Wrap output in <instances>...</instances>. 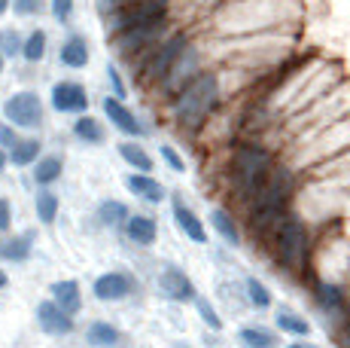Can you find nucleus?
<instances>
[{
  "label": "nucleus",
  "mask_w": 350,
  "mask_h": 348,
  "mask_svg": "<svg viewBox=\"0 0 350 348\" xmlns=\"http://www.w3.org/2000/svg\"><path fill=\"white\" fill-rule=\"evenodd\" d=\"M274 165H278V150L265 144L262 138H234L226 147L223 159V190L228 202L241 214L259 196L265 180L271 177Z\"/></svg>",
  "instance_id": "obj_1"
},
{
  "label": "nucleus",
  "mask_w": 350,
  "mask_h": 348,
  "mask_svg": "<svg viewBox=\"0 0 350 348\" xmlns=\"http://www.w3.org/2000/svg\"><path fill=\"white\" fill-rule=\"evenodd\" d=\"M301 16V0H219L211 16L213 37L280 31Z\"/></svg>",
  "instance_id": "obj_2"
},
{
  "label": "nucleus",
  "mask_w": 350,
  "mask_h": 348,
  "mask_svg": "<svg viewBox=\"0 0 350 348\" xmlns=\"http://www.w3.org/2000/svg\"><path fill=\"white\" fill-rule=\"evenodd\" d=\"M295 196H299V169L293 162H278L259 196L244 208V236H250L256 247L268 251L274 229L293 211Z\"/></svg>",
  "instance_id": "obj_3"
},
{
  "label": "nucleus",
  "mask_w": 350,
  "mask_h": 348,
  "mask_svg": "<svg viewBox=\"0 0 350 348\" xmlns=\"http://www.w3.org/2000/svg\"><path fill=\"white\" fill-rule=\"evenodd\" d=\"M226 101H228V95L223 86V73H219V68H207L189 86H183L165 107H167V116H171L174 129L183 132L186 138H198L204 132V125L217 116V110Z\"/></svg>",
  "instance_id": "obj_4"
},
{
  "label": "nucleus",
  "mask_w": 350,
  "mask_h": 348,
  "mask_svg": "<svg viewBox=\"0 0 350 348\" xmlns=\"http://www.w3.org/2000/svg\"><path fill=\"white\" fill-rule=\"evenodd\" d=\"M314 247H317V242H314L311 226L293 208L280 220L278 229H274L271 242H268V253H271L274 266H278L284 275L305 284L314 272Z\"/></svg>",
  "instance_id": "obj_5"
},
{
  "label": "nucleus",
  "mask_w": 350,
  "mask_h": 348,
  "mask_svg": "<svg viewBox=\"0 0 350 348\" xmlns=\"http://www.w3.org/2000/svg\"><path fill=\"white\" fill-rule=\"evenodd\" d=\"M192 40H195V34L189 28H177V31H171V34L161 40L156 49L137 55L134 62H128L125 68L134 77V83H140L144 89H156V83L174 68V62H177V58L189 49Z\"/></svg>",
  "instance_id": "obj_6"
},
{
  "label": "nucleus",
  "mask_w": 350,
  "mask_h": 348,
  "mask_svg": "<svg viewBox=\"0 0 350 348\" xmlns=\"http://www.w3.org/2000/svg\"><path fill=\"white\" fill-rule=\"evenodd\" d=\"M177 18L167 16V18H159V22H146V25H137V28H128V31H119V34L107 37L110 40V49L113 55L119 58V62H134L137 55H144V52L156 49V46L165 40L171 31H177Z\"/></svg>",
  "instance_id": "obj_7"
},
{
  "label": "nucleus",
  "mask_w": 350,
  "mask_h": 348,
  "mask_svg": "<svg viewBox=\"0 0 350 348\" xmlns=\"http://www.w3.org/2000/svg\"><path fill=\"white\" fill-rule=\"evenodd\" d=\"M207 62H211V49H207V43H201V40H192L189 49H186L183 55L174 62V68L156 83V89H152V92H156V98H159L161 104H167L180 89H183V86H189L201 71L211 68Z\"/></svg>",
  "instance_id": "obj_8"
},
{
  "label": "nucleus",
  "mask_w": 350,
  "mask_h": 348,
  "mask_svg": "<svg viewBox=\"0 0 350 348\" xmlns=\"http://www.w3.org/2000/svg\"><path fill=\"white\" fill-rule=\"evenodd\" d=\"M305 284L311 290L314 306L326 318L329 330H335L350 314V284L345 278H329V275H317V272H311V278Z\"/></svg>",
  "instance_id": "obj_9"
},
{
  "label": "nucleus",
  "mask_w": 350,
  "mask_h": 348,
  "mask_svg": "<svg viewBox=\"0 0 350 348\" xmlns=\"http://www.w3.org/2000/svg\"><path fill=\"white\" fill-rule=\"evenodd\" d=\"M174 16V0H128V3L110 10L104 18V31L107 37L119 34V31H128V28H137V25H146V22H159V18H167Z\"/></svg>",
  "instance_id": "obj_10"
},
{
  "label": "nucleus",
  "mask_w": 350,
  "mask_h": 348,
  "mask_svg": "<svg viewBox=\"0 0 350 348\" xmlns=\"http://www.w3.org/2000/svg\"><path fill=\"white\" fill-rule=\"evenodd\" d=\"M43 116H46L43 101H40V95L31 89L12 92V95L3 101V119L10 125H16V129H25V132L40 129V125H43Z\"/></svg>",
  "instance_id": "obj_11"
},
{
  "label": "nucleus",
  "mask_w": 350,
  "mask_h": 348,
  "mask_svg": "<svg viewBox=\"0 0 350 348\" xmlns=\"http://www.w3.org/2000/svg\"><path fill=\"white\" fill-rule=\"evenodd\" d=\"M350 150V113H345L341 119H335L332 125L320 132L317 138H311V147H308V156H317L320 159H332L338 153H347Z\"/></svg>",
  "instance_id": "obj_12"
},
{
  "label": "nucleus",
  "mask_w": 350,
  "mask_h": 348,
  "mask_svg": "<svg viewBox=\"0 0 350 348\" xmlns=\"http://www.w3.org/2000/svg\"><path fill=\"white\" fill-rule=\"evenodd\" d=\"M156 287H159V293L167 299V303H192V299L198 297L195 281L189 278V272L180 269V266H174V263H165L159 269Z\"/></svg>",
  "instance_id": "obj_13"
},
{
  "label": "nucleus",
  "mask_w": 350,
  "mask_h": 348,
  "mask_svg": "<svg viewBox=\"0 0 350 348\" xmlns=\"http://www.w3.org/2000/svg\"><path fill=\"white\" fill-rule=\"evenodd\" d=\"M171 217H174V226H177V229L183 232V238H189L192 245L211 242V232H207L204 220L198 217V211H195L180 192H171Z\"/></svg>",
  "instance_id": "obj_14"
},
{
  "label": "nucleus",
  "mask_w": 350,
  "mask_h": 348,
  "mask_svg": "<svg viewBox=\"0 0 350 348\" xmlns=\"http://www.w3.org/2000/svg\"><path fill=\"white\" fill-rule=\"evenodd\" d=\"M49 101L52 110L64 113V116H83L89 110V92L77 79H58L49 92Z\"/></svg>",
  "instance_id": "obj_15"
},
{
  "label": "nucleus",
  "mask_w": 350,
  "mask_h": 348,
  "mask_svg": "<svg viewBox=\"0 0 350 348\" xmlns=\"http://www.w3.org/2000/svg\"><path fill=\"white\" fill-rule=\"evenodd\" d=\"M134 290H137V281H134L131 272H122V269H110L92 281V293L100 303H119V299L131 297Z\"/></svg>",
  "instance_id": "obj_16"
},
{
  "label": "nucleus",
  "mask_w": 350,
  "mask_h": 348,
  "mask_svg": "<svg viewBox=\"0 0 350 348\" xmlns=\"http://www.w3.org/2000/svg\"><path fill=\"white\" fill-rule=\"evenodd\" d=\"M100 110H104V116L110 119V125L119 132V135H128V138H134V140L146 135V129H144V123H140V116L122 101V98L107 95L104 101H100Z\"/></svg>",
  "instance_id": "obj_17"
},
{
  "label": "nucleus",
  "mask_w": 350,
  "mask_h": 348,
  "mask_svg": "<svg viewBox=\"0 0 350 348\" xmlns=\"http://www.w3.org/2000/svg\"><path fill=\"white\" fill-rule=\"evenodd\" d=\"M211 229L217 232V238L223 242L226 247H232V251H238L241 245H244V223L238 220V214L232 208H226V205H217V208H211Z\"/></svg>",
  "instance_id": "obj_18"
},
{
  "label": "nucleus",
  "mask_w": 350,
  "mask_h": 348,
  "mask_svg": "<svg viewBox=\"0 0 350 348\" xmlns=\"http://www.w3.org/2000/svg\"><path fill=\"white\" fill-rule=\"evenodd\" d=\"M125 190L131 192L134 199L146 202V205H161L167 199L165 184H161V180L152 171H131L125 177Z\"/></svg>",
  "instance_id": "obj_19"
},
{
  "label": "nucleus",
  "mask_w": 350,
  "mask_h": 348,
  "mask_svg": "<svg viewBox=\"0 0 350 348\" xmlns=\"http://www.w3.org/2000/svg\"><path fill=\"white\" fill-rule=\"evenodd\" d=\"M37 324L43 333H49V336H67V333H73V314H67L62 306L55 303V299H43V303H37Z\"/></svg>",
  "instance_id": "obj_20"
},
{
  "label": "nucleus",
  "mask_w": 350,
  "mask_h": 348,
  "mask_svg": "<svg viewBox=\"0 0 350 348\" xmlns=\"http://www.w3.org/2000/svg\"><path fill=\"white\" fill-rule=\"evenodd\" d=\"M274 330L286 333L293 339H308L314 330V324L308 321V314H301L293 306H274Z\"/></svg>",
  "instance_id": "obj_21"
},
{
  "label": "nucleus",
  "mask_w": 350,
  "mask_h": 348,
  "mask_svg": "<svg viewBox=\"0 0 350 348\" xmlns=\"http://www.w3.org/2000/svg\"><path fill=\"white\" fill-rule=\"evenodd\" d=\"M122 232H125L128 242L137 245V247H152L159 242V223H156V217H150V214H131V217L125 220Z\"/></svg>",
  "instance_id": "obj_22"
},
{
  "label": "nucleus",
  "mask_w": 350,
  "mask_h": 348,
  "mask_svg": "<svg viewBox=\"0 0 350 348\" xmlns=\"http://www.w3.org/2000/svg\"><path fill=\"white\" fill-rule=\"evenodd\" d=\"M33 238H37L33 229L22 232V236H12V232L0 236V260L3 263H28L33 253Z\"/></svg>",
  "instance_id": "obj_23"
},
{
  "label": "nucleus",
  "mask_w": 350,
  "mask_h": 348,
  "mask_svg": "<svg viewBox=\"0 0 350 348\" xmlns=\"http://www.w3.org/2000/svg\"><path fill=\"white\" fill-rule=\"evenodd\" d=\"M89 58H92V46L83 34H70L58 49V62L70 71H83L89 64Z\"/></svg>",
  "instance_id": "obj_24"
},
{
  "label": "nucleus",
  "mask_w": 350,
  "mask_h": 348,
  "mask_svg": "<svg viewBox=\"0 0 350 348\" xmlns=\"http://www.w3.org/2000/svg\"><path fill=\"white\" fill-rule=\"evenodd\" d=\"M238 343L241 348H280V333L265 324H241Z\"/></svg>",
  "instance_id": "obj_25"
},
{
  "label": "nucleus",
  "mask_w": 350,
  "mask_h": 348,
  "mask_svg": "<svg viewBox=\"0 0 350 348\" xmlns=\"http://www.w3.org/2000/svg\"><path fill=\"white\" fill-rule=\"evenodd\" d=\"M116 153H119V159H122L131 171H152V169H156V159L150 156V150H146L140 140H134V138L119 140Z\"/></svg>",
  "instance_id": "obj_26"
},
{
  "label": "nucleus",
  "mask_w": 350,
  "mask_h": 348,
  "mask_svg": "<svg viewBox=\"0 0 350 348\" xmlns=\"http://www.w3.org/2000/svg\"><path fill=\"white\" fill-rule=\"evenodd\" d=\"M49 297L55 299V303L62 306L67 314H73V318L83 312V290H79V281H73V278L55 281V284H52V290H49Z\"/></svg>",
  "instance_id": "obj_27"
},
{
  "label": "nucleus",
  "mask_w": 350,
  "mask_h": 348,
  "mask_svg": "<svg viewBox=\"0 0 350 348\" xmlns=\"http://www.w3.org/2000/svg\"><path fill=\"white\" fill-rule=\"evenodd\" d=\"M241 287H244V299H247V306H250V309H256V312L274 309V293H271V287H268L262 278L244 275Z\"/></svg>",
  "instance_id": "obj_28"
},
{
  "label": "nucleus",
  "mask_w": 350,
  "mask_h": 348,
  "mask_svg": "<svg viewBox=\"0 0 350 348\" xmlns=\"http://www.w3.org/2000/svg\"><path fill=\"white\" fill-rule=\"evenodd\" d=\"M6 156H10V165L28 169V165H33L40 156H43V140L40 138H18L16 144L6 150Z\"/></svg>",
  "instance_id": "obj_29"
},
{
  "label": "nucleus",
  "mask_w": 350,
  "mask_h": 348,
  "mask_svg": "<svg viewBox=\"0 0 350 348\" xmlns=\"http://www.w3.org/2000/svg\"><path fill=\"white\" fill-rule=\"evenodd\" d=\"M85 343L92 348H116L122 343V333H119V327L110 324V321H92V324L85 327Z\"/></svg>",
  "instance_id": "obj_30"
},
{
  "label": "nucleus",
  "mask_w": 350,
  "mask_h": 348,
  "mask_svg": "<svg viewBox=\"0 0 350 348\" xmlns=\"http://www.w3.org/2000/svg\"><path fill=\"white\" fill-rule=\"evenodd\" d=\"M73 135H77V140H83V144H89V147H100L107 140L104 123H100L98 116H92V113H83V116L73 119Z\"/></svg>",
  "instance_id": "obj_31"
},
{
  "label": "nucleus",
  "mask_w": 350,
  "mask_h": 348,
  "mask_svg": "<svg viewBox=\"0 0 350 348\" xmlns=\"http://www.w3.org/2000/svg\"><path fill=\"white\" fill-rule=\"evenodd\" d=\"M64 174V159L58 153H46L33 162V184L37 186H52Z\"/></svg>",
  "instance_id": "obj_32"
},
{
  "label": "nucleus",
  "mask_w": 350,
  "mask_h": 348,
  "mask_svg": "<svg viewBox=\"0 0 350 348\" xmlns=\"http://www.w3.org/2000/svg\"><path fill=\"white\" fill-rule=\"evenodd\" d=\"M128 217H131V211H128V205L119 202V199H104V202L98 205V220L107 229H122Z\"/></svg>",
  "instance_id": "obj_33"
},
{
  "label": "nucleus",
  "mask_w": 350,
  "mask_h": 348,
  "mask_svg": "<svg viewBox=\"0 0 350 348\" xmlns=\"http://www.w3.org/2000/svg\"><path fill=\"white\" fill-rule=\"evenodd\" d=\"M33 211H37V220L43 226H52L58 220V211H62V199L55 196V192L49 190V186H43V190L37 192V199H33Z\"/></svg>",
  "instance_id": "obj_34"
},
{
  "label": "nucleus",
  "mask_w": 350,
  "mask_h": 348,
  "mask_svg": "<svg viewBox=\"0 0 350 348\" xmlns=\"http://www.w3.org/2000/svg\"><path fill=\"white\" fill-rule=\"evenodd\" d=\"M46 49H49V34H46L43 28H33L22 43V58L28 64H37V62H43Z\"/></svg>",
  "instance_id": "obj_35"
},
{
  "label": "nucleus",
  "mask_w": 350,
  "mask_h": 348,
  "mask_svg": "<svg viewBox=\"0 0 350 348\" xmlns=\"http://www.w3.org/2000/svg\"><path fill=\"white\" fill-rule=\"evenodd\" d=\"M192 306H195V312H198V318H201V324L207 327V330H213V333H219L223 330V314H219L217 309V303L213 299H207V297H195L192 299Z\"/></svg>",
  "instance_id": "obj_36"
},
{
  "label": "nucleus",
  "mask_w": 350,
  "mask_h": 348,
  "mask_svg": "<svg viewBox=\"0 0 350 348\" xmlns=\"http://www.w3.org/2000/svg\"><path fill=\"white\" fill-rule=\"evenodd\" d=\"M159 156H161V162H165L174 174H186V169H189V165H186V159H183V153H180L177 147H171V144H161L159 147Z\"/></svg>",
  "instance_id": "obj_37"
},
{
  "label": "nucleus",
  "mask_w": 350,
  "mask_h": 348,
  "mask_svg": "<svg viewBox=\"0 0 350 348\" xmlns=\"http://www.w3.org/2000/svg\"><path fill=\"white\" fill-rule=\"evenodd\" d=\"M22 43H25V37L18 34V31H12V28H3V31H0V52H3L6 58L22 55Z\"/></svg>",
  "instance_id": "obj_38"
},
{
  "label": "nucleus",
  "mask_w": 350,
  "mask_h": 348,
  "mask_svg": "<svg viewBox=\"0 0 350 348\" xmlns=\"http://www.w3.org/2000/svg\"><path fill=\"white\" fill-rule=\"evenodd\" d=\"M107 83H110V95H116V98H128V86H125V77H122V71L116 68V64H107Z\"/></svg>",
  "instance_id": "obj_39"
},
{
  "label": "nucleus",
  "mask_w": 350,
  "mask_h": 348,
  "mask_svg": "<svg viewBox=\"0 0 350 348\" xmlns=\"http://www.w3.org/2000/svg\"><path fill=\"white\" fill-rule=\"evenodd\" d=\"M73 6H77V0H49V12H52V18H55L58 25L70 22Z\"/></svg>",
  "instance_id": "obj_40"
},
{
  "label": "nucleus",
  "mask_w": 350,
  "mask_h": 348,
  "mask_svg": "<svg viewBox=\"0 0 350 348\" xmlns=\"http://www.w3.org/2000/svg\"><path fill=\"white\" fill-rule=\"evenodd\" d=\"M43 6H46V0H12V12L16 16H40L43 12Z\"/></svg>",
  "instance_id": "obj_41"
},
{
  "label": "nucleus",
  "mask_w": 350,
  "mask_h": 348,
  "mask_svg": "<svg viewBox=\"0 0 350 348\" xmlns=\"http://www.w3.org/2000/svg\"><path fill=\"white\" fill-rule=\"evenodd\" d=\"M329 333H332V339H335V345H338V348H350V314L341 321L338 327H335V330H329Z\"/></svg>",
  "instance_id": "obj_42"
},
{
  "label": "nucleus",
  "mask_w": 350,
  "mask_h": 348,
  "mask_svg": "<svg viewBox=\"0 0 350 348\" xmlns=\"http://www.w3.org/2000/svg\"><path fill=\"white\" fill-rule=\"evenodd\" d=\"M10 229H12V202L0 196V236H6Z\"/></svg>",
  "instance_id": "obj_43"
},
{
  "label": "nucleus",
  "mask_w": 350,
  "mask_h": 348,
  "mask_svg": "<svg viewBox=\"0 0 350 348\" xmlns=\"http://www.w3.org/2000/svg\"><path fill=\"white\" fill-rule=\"evenodd\" d=\"M18 140V135H16V125H10L3 119V123H0V147H3V150H10L12 144H16Z\"/></svg>",
  "instance_id": "obj_44"
},
{
  "label": "nucleus",
  "mask_w": 350,
  "mask_h": 348,
  "mask_svg": "<svg viewBox=\"0 0 350 348\" xmlns=\"http://www.w3.org/2000/svg\"><path fill=\"white\" fill-rule=\"evenodd\" d=\"M122 3H128V0H98V12L107 16L110 10H116V6H122Z\"/></svg>",
  "instance_id": "obj_45"
},
{
  "label": "nucleus",
  "mask_w": 350,
  "mask_h": 348,
  "mask_svg": "<svg viewBox=\"0 0 350 348\" xmlns=\"http://www.w3.org/2000/svg\"><path fill=\"white\" fill-rule=\"evenodd\" d=\"M286 348H320V345H314V343H308V339H293Z\"/></svg>",
  "instance_id": "obj_46"
},
{
  "label": "nucleus",
  "mask_w": 350,
  "mask_h": 348,
  "mask_svg": "<svg viewBox=\"0 0 350 348\" xmlns=\"http://www.w3.org/2000/svg\"><path fill=\"white\" fill-rule=\"evenodd\" d=\"M6 284H10V275H6V269L0 266V290H6Z\"/></svg>",
  "instance_id": "obj_47"
},
{
  "label": "nucleus",
  "mask_w": 350,
  "mask_h": 348,
  "mask_svg": "<svg viewBox=\"0 0 350 348\" xmlns=\"http://www.w3.org/2000/svg\"><path fill=\"white\" fill-rule=\"evenodd\" d=\"M6 165H10V156H6V150H3V147H0V171H3Z\"/></svg>",
  "instance_id": "obj_48"
},
{
  "label": "nucleus",
  "mask_w": 350,
  "mask_h": 348,
  "mask_svg": "<svg viewBox=\"0 0 350 348\" xmlns=\"http://www.w3.org/2000/svg\"><path fill=\"white\" fill-rule=\"evenodd\" d=\"M12 6V0H0V16H6V10Z\"/></svg>",
  "instance_id": "obj_49"
},
{
  "label": "nucleus",
  "mask_w": 350,
  "mask_h": 348,
  "mask_svg": "<svg viewBox=\"0 0 350 348\" xmlns=\"http://www.w3.org/2000/svg\"><path fill=\"white\" fill-rule=\"evenodd\" d=\"M3 68H6V55L0 52V73H3Z\"/></svg>",
  "instance_id": "obj_50"
}]
</instances>
